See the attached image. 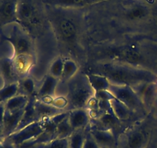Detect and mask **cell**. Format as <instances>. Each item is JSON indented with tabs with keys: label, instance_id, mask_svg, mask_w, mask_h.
I'll use <instances>...</instances> for the list:
<instances>
[{
	"label": "cell",
	"instance_id": "obj_14",
	"mask_svg": "<svg viewBox=\"0 0 157 148\" xmlns=\"http://www.w3.org/2000/svg\"><path fill=\"white\" fill-rule=\"evenodd\" d=\"M24 109H21V110L16 111V112L6 111V114H5L4 120H3L2 123L5 138L9 137L11 134L15 132L18 125H19L21 117H22Z\"/></svg>",
	"mask_w": 157,
	"mask_h": 148
},
{
	"label": "cell",
	"instance_id": "obj_10",
	"mask_svg": "<svg viewBox=\"0 0 157 148\" xmlns=\"http://www.w3.org/2000/svg\"><path fill=\"white\" fill-rule=\"evenodd\" d=\"M18 0H0V29L17 22Z\"/></svg>",
	"mask_w": 157,
	"mask_h": 148
},
{
	"label": "cell",
	"instance_id": "obj_29",
	"mask_svg": "<svg viewBox=\"0 0 157 148\" xmlns=\"http://www.w3.org/2000/svg\"><path fill=\"white\" fill-rule=\"evenodd\" d=\"M64 60L61 57H58L52 62L50 66V75L57 79H61L64 69Z\"/></svg>",
	"mask_w": 157,
	"mask_h": 148
},
{
	"label": "cell",
	"instance_id": "obj_23",
	"mask_svg": "<svg viewBox=\"0 0 157 148\" xmlns=\"http://www.w3.org/2000/svg\"><path fill=\"white\" fill-rule=\"evenodd\" d=\"M110 104L113 114L119 120H127L131 115L132 111L117 99L115 98L110 100Z\"/></svg>",
	"mask_w": 157,
	"mask_h": 148
},
{
	"label": "cell",
	"instance_id": "obj_17",
	"mask_svg": "<svg viewBox=\"0 0 157 148\" xmlns=\"http://www.w3.org/2000/svg\"><path fill=\"white\" fill-rule=\"evenodd\" d=\"M125 18L129 21L139 22L147 18L150 15V9L143 3H135L125 12Z\"/></svg>",
	"mask_w": 157,
	"mask_h": 148
},
{
	"label": "cell",
	"instance_id": "obj_30",
	"mask_svg": "<svg viewBox=\"0 0 157 148\" xmlns=\"http://www.w3.org/2000/svg\"><path fill=\"white\" fill-rule=\"evenodd\" d=\"M44 148H68V138L55 139L45 144Z\"/></svg>",
	"mask_w": 157,
	"mask_h": 148
},
{
	"label": "cell",
	"instance_id": "obj_27",
	"mask_svg": "<svg viewBox=\"0 0 157 148\" xmlns=\"http://www.w3.org/2000/svg\"><path fill=\"white\" fill-rule=\"evenodd\" d=\"M73 128L71 127L69 122L68 117L63 120L61 123L57 126L56 133H55V139H64L68 138L74 132Z\"/></svg>",
	"mask_w": 157,
	"mask_h": 148
},
{
	"label": "cell",
	"instance_id": "obj_15",
	"mask_svg": "<svg viewBox=\"0 0 157 148\" xmlns=\"http://www.w3.org/2000/svg\"><path fill=\"white\" fill-rule=\"evenodd\" d=\"M90 117L87 109H77L69 111L68 120L74 130H83L90 123Z\"/></svg>",
	"mask_w": 157,
	"mask_h": 148
},
{
	"label": "cell",
	"instance_id": "obj_20",
	"mask_svg": "<svg viewBox=\"0 0 157 148\" xmlns=\"http://www.w3.org/2000/svg\"><path fill=\"white\" fill-rule=\"evenodd\" d=\"M107 0H46L48 5L58 7H83Z\"/></svg>",
	"mask_w": 157,
	"mask_h": 148
},
{
	"label": "cell",
	"instance_id": "obj_38",
	"mask_svg": "<svg viewBox=\"0 0 157 148\" xmlns=\"http://www.w3.org/2000/svg\"><path fill=\"white\" fill-rule=\"evenodd\" d=\"M5 136H4V132H3V127L2 125L0 124V143L2 142L5 140Z\"/></svg>",
	"mask_w": 157,
	"mask_h": 148
},
{
	"label": "cell",
	"instance_id": "obj_24",
	"mask_svg": "<svg viewBox=\"0 0 157 148\" xmlns=\"http://www.w3.org/2000/svg\"><path fill=\"white\" fill-rule=\"evenodd\" d=\"M19 85V91L18 94H23L29 98L32 97H35V84L34 80L31 77L26 76L18 81Z\"/></svg>",
	"mask_w": 157,
	"mask_h": 148
},
{
	"label": "cell",
	"instance_id": "obj_13",
	"mask_svg": "<svg viewBox=\"0 0 157 148\" xmlns=\"http://www.w3.org/2000/svg\"><path fill=\"white\" fill-rule=\"evenodd\" d=\"M0 73L4 80L5 85L19 81L14 69L12 56H0Z\"/></svg>",
	"mask_w": 157,
	"mask_h": 148
},
{
	"label": "cell",
	"instance_id": "obj_5",
	"mask_svg": "<svg viewBox=\"0 0 157 148\" xmlns=\"http://www.w3.org/2000/svg\"><path fill=\"white\" fill-rule=\"evenodd\" d=\"M107 56L113 62L124 63L130 66L140 67L143 62V56L134 46H124L110 49L107 52Z\"/></svg>",
	"mask_w": 157,
	"mask_h": 148
},
{
	"label": "cell",
	"instance_id": "obj_39",
	"mask_svg": "<svg viewBox=\"0 0 157 148\" xmlns=\"http://www.w3.org/2000/svg\"><path fill=\"white\" fill-rule=\"evenodd\" d=\"M111 148H117V146H113V147H111Z\"/></svg>",
	"mask_w": 157,
	"mask_h": 148
},
{
	"label": "cell",
	"instance_id": "obj_21",
	"mask_svg": "<svg viewBox=\"0 0 157 148\" xmlns=\"http://www.w3.org/2000/svg\"><path fill=\"white\" fill-rule=\"evenodd\" d=\"M29 97L23 94H18L14 97L11 98L5 103L6 111L9 112H16L25 109L28 104Z\"/></svg>",
	"mask_w": 157,
	"mask_h": 148
},
{
	"label": "cell",
	"instance_id": "obj_18",
	"mask_svg": "<svg viewBox=\"0 0 157 148\" xmlns=\"http://www.w3.org/2000/svg\"><path fill=\"white\" fill-rule=\"evenodd\" d=\"M35 107L37 116L40 120L44 118H51V117L64 111L62 109H58L52 105L44 103L38 99L35 100Z\"/></svg>",
	"mask_w": 157,
	"mask_h": 148
},
{
	"label": "cell",
	"instance_id": "obj_28",
	"mask_svg": "<svg viewBox=\"0 0 157 148\" xmlns=\"http://www.w3.org/2000/svg\"><path fill=\"white\" fill-rule=\"evenodd\" d=\"M86 134L82 130H77L68 137V148H83Z\"/></svg>",
	"mask_w": 157,
	"mask_h": 148
},
{
	"label": "cell",
	"instance_id": "obj_25",
	"mask_svg": "<svg viewBox=\"0 0 157 148\" xmlns=\"http://www.w3.org/2000/svg\"><path fill=\"white\" fill-rule=\"evenodd\" d=\"M78 72V66L77 63L74 60L67 59L64 60V69H63L62 76L61 77V80L63 82H67L73 78Z\"/></svg>",
	"mask_w": 157,
	"mask_h": 148
},
{
	"label": "cell",
	"instance_id": "obj_12",
	"mask_svg": "<svg viewBox=\"0 0 157 148\" xmlns=\"http://www.w3.org/2000/svg\"><path fill=\"white\" fill-rule=\"evenodd\" d=\"M90 134L100 148H111L116 146L115 136L111 130L90 128Z\"/></svg>",
	"mask_w": 157,
	"mask_h": 148
},
{
	"label": "cell",
	"instance_id": "obj_22",
	"mask_svg": "<svg viewBox=\"0 0 157 148\" xmlns=\"http://www.w3.org/2000/svg\"><path fill=\"white\" fill-rule=\"evenodd\" d=\"M87 74V76L88 78L89 82L91 85L92 88L95 92L100 90H105V89H109L110 85V82L109 81L108 79L106 78L105 76L99 74L92 73V72H88Z\"/></svg>",
	"mask_w": 157,
	"mask_h": 148
},
{
	"label": "cell",
	"instance_id": "obj_8",
	"mask_svg": "<svg viewBox=\"0 0 157 148\" xmlns=\"http://www.w3.org/2000/svg\"><path fill=\"white\" fill-rule=\"evenodd\" d=\"M44 119H42V120L31 123L21 130L13 133L9 137H6V139H7L15 146H18L25 142L37 138L38 136H40L44 132Z\"/></svg>",
	"mask_w": 157,
	"mask_h": 148
},
{
	"label": "cell",
	"instance_id": "obj_32",
	"mask_svg": "<svg viewBox=\"0 0 157 148\" xmlns=\"http://www.w3.org/2000/svg\"><path fill=\"white\" fill-rule=\"evenodd\" d=\"M94 97L98 100H109V101L115 99L114 96L108 89L97 91L94 93Z\"/></svg>",
	"mask_w": 157,
	"mask_h": 148
},
{
	"label": "cell",
	"instance_id": "obj_34",
	"mask_svg": "<svg viewBox=\"0 0 157 148\" xmlns=\"http://www.w3.org/2000/svg\"><path fill=\"white\" fill-rule=\"evenodd\" d=\"M83 148H100L98 143L95 142L94 138L92 137L91 134L89 133L88 134H86L85 140H84V146Z\"/></svg>",
	"mask_w": 157,
	"mask_h": 148
},
{
	"label": "cell",
	"instance_id": "obj_37",
	"mask_svg": "<svg viewBox=\"0 0 157 148\" xmlns=\"http://www.w3.org/2000/svg\"><path fill=\"white\" fill-rule=\"evenodd\" d=\"M9 56V55L6 49H0V56ZM4 86H5L4 80H3L2 77L1 73H0V89H1L2 87H3Z\"/></svg>",
	"mask_w": 157,
	"mask_h": 148
},
{
	"label": "cell",
	"instance_id": "obj_16",
	"mask_svg": "<svg viewBox=\"0 0 157 148\" xmlns=\"http://www.w3.org/2000/svg\"><path fill=\"white\" fill-rule=\"evenodd\" d=\"M35 100H36V96H35V97H32L29 98V103H28L25 108L22 117H21V121H20L19 125H18V128H17V130H15V132L19 130H21L22 128L25 127L26 126L31 124V123H35V122L40 120L39 119H38V116H37L36 110H35Z\"/></svg>",
	"mask_w": 157,
	"mask_h": 148
},
{
	"label": "cell",
	"instance_id": "obj_36",
	"mask_svg": "<svg viewBox=\"0 0 157 148\" xmlns=\"http://www.w3.org/2000/svg\"><path fill=\"white\" fill-rule=\"evenodd\" d=\"M9 46V43H7V42L3 39L1 29H0V49H6V48H8Z\"/></svg>",
	"mask_w": 157,
	"mask_h": 148
},
{
	"label": "cell",
	"instance_id": "obj_11",
	"mask_svg": "<svg viewBox=\"0 0 157 148\" xmlns=\"http://www.w3.org/2000/svg\"><path fill=\"white\" fill-rule=\"evenodd\" d=\"M14 69L18 80L29 76L28 74L35 63L34 55H18L12 56Z\"/></svg>",
	"mask_w": 157,
	"mask_h": 148
},
{
	"label": "cell",
	"instance_id": "obj_9",
	"mask_svg": "<svg viewBox=\"0 0 157 148\" xmlns=\"http://www.w3.org/2000/svg\"><path fill=\"white\" fill-rule=\"evenodd\" d=\"M147 141V132L143 128L135 127L124 134L122 148H144Z\"/></svg>",
	"mask_w": 157,
	"mask_h": 148
},
{
	"label": "cell",
	"instance_id": "obj_1",
	"mask_svg": "<svg viewBox=\"0 0 157 148\" xmlns=\"http://www.w3.org/2000/svg\"><path fill=\"white\" fill-rule=\"evenodd\" d=\"M90 72L104 76L111 84L131 87L143 83H154L157 80L156 76L149 70L117 62L98 65L90 69Z\"/></svg>",
	"mask_w": 157,
	"mask_h": 148
},
{
	"label": "cell",
	"instance_id": "obj_35",
	"mask_svg": "<svg viewBox=\"0 0 157 148\" xmlns=\"http://www.w3.org/2000/svg\"><path fill=\"white\" fill-rule=\"evenodd\" d=\"M6 106H5V103H2L0 102V124L2 125L3 120H4L5 114H6Z\"/></svg>",
	"mask_w": 157,
	"mask_h": 148
},
{
	"label": "cell",
	"instance_id": "obj_2",
	"mask_svg": "<svg viewBox=\"0 0 157 148\" xmlns=\"http://www.w3.org/2000/svg\"><path fill=\"white\" fill-rule=\"evenodd\" d=\"M67 84V91L65 97L68 101V105L65 111L86 109L89 101L94 97L95 93L87 74L78 72Z\"/></svg>",
	"mask_w": 157,
	"mask_h": 148
},
{
	"label": "cell",
	"instance_id": "obj_26",
	"mask_svg": "<svg viewBox=\"0 0 157 148\" xmlns=\"http://www.w3.org/2000/svg\"><path fill=\"white\" fill-rule=\"evenodd\" d=\"M18 91H19L18 82L5 85L0 89V102L6 103L11 98L18 95Z\"/></svg>",
	"mask_w": 157,
	"mask_h": 148
},
{
	"label": "cell",
	"instance_id": "obj_3",
	"mask_svg": "<svg viewBox=\"0 0 157 148\" xmlns=\"http://www.w3.org/2000/svg\"><path fill=\"white\" fill-rule=\"evenodd\" d=\"M3 39L12 47L13 56L33 55V44L29 34L18 23L8 25L1 29Z\"/></svg>",
	"mask_w": 157,
	"mask_h": 148
},
{
	"label": "cell",
	"instance_id": "obj_33",
	"mask_svg": "<svg viewBox=\"0 0 157 148\" xmlns=\"http://www.w3.org/2000/svg\"><path fill=\"white\" fill-rule=\"evenodd\" d=\"M98 106L103 113H108L114 116L110 104V100H98Z\"/></svg>",
	"mask_w": 157,
	"mask_h": 148
},
{
	"label": "cell",
	"instance_id": "obj_4",
	"mask_svg": "<svg viewBox=\"0 0 157 148\" xmlns=\"http://www.w3.org/2000/svg\"><path fill=\"white\" fill-rule=\"evenodd\" d=\"M52 24L58 37L64 43L73 45L78 39V26L71 18L57 15L52 18Z\"/></svg>",
	"mask_w": 157,
	"mask_h": 148
},
{
	"label": "cell",
	"instance_id": "obj_31",
	"mask_svg": "<svg viewBox=\"0 0 157 148\" xmlns=\"http://www.w3.org/2000/svg\"><path fill=\"white\" fill-rule=\"evenodd\" d=\"M51 105H52L55 107L58 108V109L65 111L66 108L67 107V105H68V101H67L66 97H55L52 100Z\"/></svg>",
	"mask_w": 157,
	"mask_h": 148
},
{
	"label": "cell",
	"instance_id": "obj_6",
	"mask_svg": "<svg viewBox=\"0 0 157 148\" xmlns=\"http://www.w3.org/2000/svg\"><path fill=\"white\" fill-rule=\"evenodd\" d=\"M108 90L131 111L140 110L144 108L142 100L131 86L111 84Z\"/></svg>",
	"mask_w": 157,
	"mask_h": 148
},
{
	"label": "cell",
	"instance_id": "obj_19",
	"mask_svg": "<svg viewBox=\"0 0 157 148\" xmlns=\"http://www.w3.org/2000/svg\"><path fill=\"white\" fill-rule=\"evenodd\" d=\"M58 79L52 76L50 74L44 78L42 85L40 87L36 95L37 99H41L44 97H54L55 89L58 86Z\"/></svg>",
	"mask_w": 157,
	"mask_h": 148
},
{
	"label": "cell",
	"instance_id": "obj_7",
	"mask_svg": "<svg viewBox=\"0 0 157 148\" xmlns=\"http://www.w3.org/2000/svg\"><path fill=\"white\" fill-rule=\"evenodd\" d=\"M16 13L17 22L28 33L31 29L39 23L35 7L27 0H18Z\"/></svg>",
	"mask_w": 157,
	"mask_h": 148
}]
</instances>
